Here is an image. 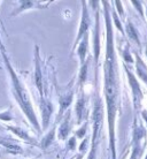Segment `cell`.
<instances>
[{
	"label": "cell",
	"mask_w": 147,
	"mask_h": 159,
	"mask_svg": "<svg viewBox=\"0 0 147 159\" xmlns=\"http://www.w3.org/2000/svg\"><path fill=\"white\" fill-rule=\"evenodd\" d=\"M102 6L106 43L103 59V97L105 112L108 125L109 152L111 159H117L116 153V118L121 110V76H119V59L115 43V32L110 17V2L101 1Z\"/></svg>",
	"instance_id": "1"
},
{
	"label": "cell",
	"mask_w": 147,
	"mask_h": 159,
	"mask_svg": "<svg viewBox=\"0 0 147 159\" xmlns=\"http://www.w3.org/2000/svg\"><path fill=\"white\" fill-rule=\"evenodd\" d=\"M1 51V54H2V59H4L5 66H6V69L8 72V76H9V83H11V91H12V95L14 97L15 102L17 103V105L20 106L21 111L24 113L25 118L28 119V121L30 122L32 127L35 128L38 133H41V127H40L39 120L37 118L36 111L33 108V105H32L31 102V97H30V93H29L28 89L25 87V84L22 82V80L17 73L15 72V69L13 68L12 64H11V60L8 58L7 53H6V50L4 48H0Z\"/></svg>",
	"instance_id": "2"
},
{
	"label": "cell",
	"mask_w": 147,
	"mask_h": 159,
	"mask_svg": "<svg viewBox=\"0 0 147 159\" xmlns=\"http://www.w3.org/2000/svg\"><path fill=\"white\" fill-rule=\"evenodd\" d=\"M103 108L102 102L99 92L97 91L93 103V110H92V139L90 144V152L86 159H97V149L100 141V130L102 128L103 123Z\"/></svg>",
	"instance_id": "3"
},
{
	"label": "cell",
	"mask_w": 147,
	"mask_h": 159,
	"mask_svg": "<svg viewBox=\"0 0 147 159\" xmlns=\"http://www.w3.org/2000/svg\"><path fill=\"white\" fill-rule=\"evenodd\" d=\"M147 149V129L143 123L138 122L135 116V122L132 128L131 153L129 159H143Z\"/></svg>",
	"instance_id": "4"
},
{
	"label": "cell",
	"mask_w": 147,
	"mask_h": 159,
	"mask_svg": "<svg viewBox=\"0 0 147 159\" xmlns=\"http://www.w3.org/2000/svg\"><path fill=\"white\" fill-rule=\"evenodd\" d=\"M90 5L94 6V28L92 30V50H93V58H94V64L97 68H99V59L101 54V23H100V1H90Z\"/></svg>",
	"instance_id": "5"
},
{
	"label": "cell",
	"mask_w": 147,
	"mask_h": 159,
	"mask_svg": "<svg viewBox=\"0 0 147 159\" xmlns=\"http://www.w3.org/2000/svg\"><path fill=\"white\" fill-rule=\"evenodd\" d=\"M125 74L128 76V81H129V85L131 89V95H132V103H133V108H135V116H137V113L140 112L141 110V102L144 98V92L140 88V84L138 82L137 76L128 68V66L125 64L122 65Z\"/></svg>",
	"instance_id": "6"
},
{
	"label": "cell",
	"mask_w": 147,
	"mask_h": 159,
	"mask_svg": "<svg viewBox=\"0 0 147 159\" xmlns=\"http://www.w3.org/2000/svg\"><path fill=\"white\" fill-rule=\"evenodd\" d=\"M80 5H82L80 21V24H78V31H77L76 38H75V40H74V45H72V48H71V52L75 51L77 44L80 43V39L83 38L84 35H85V34H88L89 30H90V28L92 27V20H91L90 12H89L88 1H82Z\"/></svg>",
	"instance_id": "7"
},
{
	"label": "cell",
	"mask_w": 147,
	"mask_h": 159,
	"mask_svg": "<svg viewBox=\"0 0 147 159\" xmlns=\"http://www.w3.org/2000/svg\"><path fill=\"white\" fill-rule=\"evenodd\" d=\"M53 1H40V0H19L16 1V6L13 12L11 13V16H17L31 9H44L47 8Z\"/></svg>",
	"instance_id": "8"
},
{
	"label": "cell",
	"mask_w": 147,
	"mask_h": 159,
	"mask_svg": "<svg viewBox=\"0 0 147 159\" xmlns=\"http://www.w3.org/2000/svg\"><path fill=\"white\" fill-rule=\"evenodd\" d=\"M39 106L40 112H41V126L40 127H41V130H46L51 122V116L54 112V106L51 100L45 97L40 98Z\"/></svg>",
	"instance_id": "9"
},
{
	"label": "cell",
	"mask_w": 147,
	"mask_h": 159,
	"mask_svg": "<svg viewBox=\"0 0 147 159\" xmlns=\"http://www.w3.org/2000/svg\"><path fill=\"white\" fill-rule=\"evenodd\" d=\"M41 60L39 56V48L38 45L35 46V84L40 98L45 97L44 95V81H43V73H41Z\"/></svg>",
	"instance_id": "10"
},
{
	"label": "cell",
	"mask_w": 147,
	"mask_h": 159,
	"mask_svg": "<svg viewBox=\"0 0 147 159\" xmlns=\"http://www.w3.org/2000/svg\"><path fill=\"white\" fill-rule=\"evenodd\" d=\"M74 100V90L70 89L68 91H64L59 96V113H58V120H60L64 116V112L68 111L69 106L71 105Z\"/></svg>",
	"instance_id": "11"
},
{
	"label": "cell",
	"mask_w": 147,
	"mask_h": 159,
	"mask_svg": "<svg viewBox=\"0 0 147 159\" xmlns=\"http://www.w3.org/2000/svg\"><path fill=\"white\" fill-rule=\"evenodd\" d=\"M71 131V111L68 110L63 116V120L58 128V139L61 141H66Z\"/></svg>",
	"instance_id": "12"
},
{
	"label": "cell",
	"mask_w": 147,
	"mask_h": 159,
	"mask_svg": "<svg viewBox=\"0 0 147 159\" xmlns=\"http://www.w3.org/2000/svg\"><path fill=\"white\" fill-rule=\"evenodd\" d=\"M80 93L77 96V100L75 104V116H76V123L80 125L83 122L84 116H85V111H86V99L84 97V92L80 90Z\"/></svg>",
	"instance_id": "13"
},
{
	"label": "cell",
	"mask_w": 147,
	"mask_h": 159,
	"mask_svg": "<svg viewBox=\"0 0 147 159\" xmlns=\"http://www.w3.org/2000/svg\"><path fill=\"white\" fill-rule=\"evenodd\" d=\"M89 35H90V32L85 34L75 48L76 53L78 56V60H80V67L86 61V57H88L89 53V43H90V36Z\"/></svg>",
	"instance_id": "14"
},
{
	"label": "cell",
	"mask_w": 147,
	"mask_h": 159,
	"mask_svg": "<svg viewBox=\"0 0 147 159\" xmlns=\"http://www.w3.org/2000/svg\"><path fill=\"white\" fill-rule=\"evenodd\" d=\"M135 56V62H136V72H137V79H139L141 82L147 85V65L143 60V58L138 53H133Z\"/></svg>",
	"instance_id": "15"
},
{
	"label": "cell",
	"mask_w": 147,
	"mask_h": 159,
	"mask_svg": "<svg viewBox=\"0 0 147 159\" xmlns=\"http://www.w3.org/2000/svg\"><path fill=\"white\" fill-rule=\"evenodd\" d=\"M124 28V36H128L129 40H131L132 43H135L139 48H141V42H140L139 32L135 27V24L132 23L131 21H127Z\"/></svg>",
	"instance_id": "16"
},
{
	"label": "cell",
	"mask_w": 147,
	"mask_h": 159,
	"mask_svg": "<svg viewBox=\"0 0 147 159\" xmlns=\"http://www.w3.org/2000/svg\"><path fill=\"white\" fill-rule=\"evenodd\" d=\"M0 145L4 147L9 153H13V155H21V153H23L22 147L16 142L15 139H9V137H0Z\"/></svg>",
	"instance_id": "17"
},
{
	"label": "cell",
	"mask_w": 147,
	"mask_h": 159,
	"mask_svg": "<svg viewBox=\"0 0 147 159\" xmlns=\"http://www.w3.org/2000/svg\"><path fill=\"white\" fill-rule=\"evenodd\" d=\"M6 129L8 131H11L13 135H15L16 137H19V139H23L24 142H27V143H30V144H33V145H36V141L35 139H32L31 136L29 135V133L24 128L22 127H19V126H6Z\"/></svg>",
	"instance_id": "18"
},
{
	"label": "cell",
	"mask_w": 147,
	"mask_h": 159,
	"mask_svg": "<svg viewBox=\"0 0 147 159\" xmlns=\"http://www.w3.org/2000/svg\"><path fill=\"white\" fill-rule=\"evenodd\" d=\"M89 64H90V58L86 59V61L84 62V65H82L80 67V73H78V80H77V85H78V89L82 90L83 85L86 82V77H88V68Z\"/></svg>",
	"instance_id": "19"
},
{
	"label": "cell",
	"mask_w": 147,
	"mask_h": 159,
	"mask_svg": "<svg viewBox=\"0 0 147 159\" xmlns=\"http://www.w3.org/2000/svg\"><path fill=\"white\" fill-rule=\"evenodd\" d=\"M55 131H56V126L52 128L51 130L48 131L47 134L41 139V142H40V147L41 149H47L52 143H53V141H54V137H55Z\"/></svg>",
	"instance_id": "20"
},
{
	"label": "cell",
	"mask_w": 147,
	"mask_h": 159,
	"mask_svg": "<svg viewBox=\"0 0 147 159\" xmlns=\"http://www.w3.org/2000/svg\"><path fill=\"white\" fill-rule=\"evenodd\" d=\"M122 60H123V64H133L135 59H133V54H131L130 52V48H129V44H127V46H124V48L122 50Z\"/></svg>",
	"instance_id": "21"
},
{
	"label": "cell",
	"mask_w": 147,
	"mask_h": 159,
	"mask_svg": "<svg viewBox=\"0 0 147 159\" xmlns=\"http://www.w3.org/2000/svg\"><path fill=\"white\" fill-rule=\"evenodd\" d=\"M13 119H14V116H13V112H12V110H11V108H8V110H5V111L0 112V121L11 122Z\"/></svg>",
	"instance_id": "22"
},
{
	"label": "cell",
	"mask_w": 147,
	"mask_h": 159,
	"mask_svg": "<svg viewBox=\"0 0 147 159\" xmlns=\"http://www.w3.org/2000/svg\"><path fill=\"white\" fill-rule=\"evenodd\" d=\"M130 4L137 9V12L139 13L140 17H141L143 20H145V8L143 7V5H144L143 1H130Z\"/></svg>",
	"instance_id": "23"
},
{
	"label": "cell",
	"mask_w": 147,
	"mask_h": 159,
	"mask_svg": "<svg viewBox=\"0 0 147 159\" xmlns=\"http://www.w3.org/2000/svg\"><path fill=\"white\" fill-rule=\"evenodd\" d=\"M86 130H88V122H85L84 126H82L80 129H77L75 131V137L76 139H83L85 134H86Z\"/></svg>",
	"instance_id": "24"
},
{
	"label": "cell",
	"mask_w": 147,
	"mask_h": 159,
	"mask_svg": "<svg viewBox=\"0 0 147 159\" xmlns=\"http://www.w3.org/2000/svg\"><path fill=\"white\" fill-rule=\"evenodd\" d=\"M68 147L70 150H75L76 149V137L75 136H72L71 139H69V142H68Z\"/></svg>",
	"instance_id": "25"
},
{
	"label": "cell",
	"mask_w": 147,
	"mask_h": 159,
	"mask_svg": "<svg viewBox=\"0 0 147 159\" xmlns=\"http://www.w3.org/2000/svg\"><path fill=\"white\" fill-rule=\"evenodd\" d=\"M140 114H141V118H143L144 121H145L146 125H147V110H143V111H140Z\"/></svg>",
	"instance_id": "26"
},
{
	"label": "cell",
	"mask_w": 147,
	"mask_h": 159,
	"mask_svg": "<svg viewBox=\"0 0 147 159\" xmlns=\"http://www.w3.org/2000/svg\"><path fill=\"white\" fill-rule=\"evenodd\" d=\"M85 155H86V152L82 151V152H80V153H78L77 156H75V159H83V157Z\"/></svg>",
	"instance_id": "27"
},
{
	"label": "cell",
	"mask_w": 147,
	"mask_h": 159,
	"mask_svg": "<svg viewBox=\"0 0 147 159\" xmlns=\"http://www.w3.org/2000/svg\"><path fill=\"white\" fill-rule=\"evenodd\" d=\"M4 48V44H2V42H1V37H0V48Z\"/></svg>",
	"instance_id": "28"
},
{
	"label": "cell",
	"mask_w": 147,
	"mask_h": 159,
	"mask_svg": "<svg viewBox=\"0 0 147 159\" xmlns=\"http://www.w3.org/2000/svg\"><path fill=\"white\" fill-rule=\"evenodd\" d=\"M146 4V8H145V16L147 17V2H145Z\"/></svg>",
	"instance_id": "29"
},
{
	"label": "cell",
	"mask_w": 147,
	"mask_h": 159,
	"mask_svg": "<svg viewBox=\"0 0 147 159\" xmlns=\"http://www.w3.org/2000/svg\"><path fill=\"white\" fill-rule=\"evenodd\" d=\"M145 56L147 57V44H146V46H145Z\"/></svg>",
	"instance_id": "30"
},
{
	"label": "cell",
	"mask_w": 147,
	"mask_h": 159,
	"mask_svg": "<svg viewBox=\"0 0 147 159\" xmlns=\"http://www.w3.org/2000/svg\"><path fill=\"white\" fill-rule=\"evenodd\" d=\"M144 159H147V149H146V152H145V155H144Z\"/></svg>",
	"instance_id": "31"
},
{
	"label": "cell",
	"mask_w": 147,
	"mask_h": 159,
	"mask_svg": "<svg viewBox=\"0 0 147 159\" xmlns=\"http://www.w3.org/2000/svg\"><path fill=\"white\" fill-rule=\"evenodd\" d=\"M70 159H75V156H72V157H71Z\"/></svg>",
	"instance_id": "32"
},
{
	"label": "cell",
	"mask_w": 147,
	"mask_h": 159,
	"mask_svg": "<svg viewBox=\"0 0 147 159\" xmlns=\"http://www.w3.org/2000/svg\"><path fill=\"white\" fill-rule=\"evenodd\" d=\"M0 69H2V67H1V66H0Z\"/></svg>",
	"instance_id": "33"
}]
</instances>
